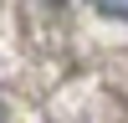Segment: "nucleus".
Instances as JSON below:
<instances>
[{"label":"nucleus","instance_id":"1","mask_svg":"<svg viewBox=\"0 0 128 123\" xmlns=\"http://www.w3.org/2000/svg\"><path fill=\"white\" fill-rule=\"evenodd\" d=\"M98 10H108V16H123V20H128V0H98Z\"/></svg>","mask_w":128,"mask_h":123},{"label":"nucleus","instance_id":"2","mask_svg":"<svg viewBox=\"0 0 128 123\" xmlns=\"http://www.w3.org/2000/svg\"><path fill=\"white\" fill-rule=\"evenodd\" d=\"M0 123H5V108H0Z\"/></svg>","mask_w":128,"mask_h":123}]
</instances>
